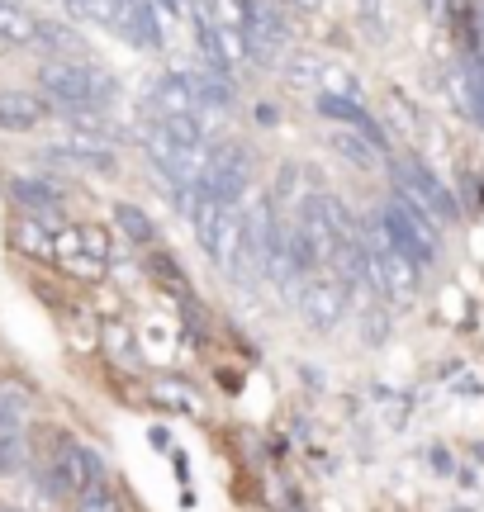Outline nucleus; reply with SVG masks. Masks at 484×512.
I'll list each match as a JSON object with an SVG mask.
<instances>
[{
  "instance_id": "1",
  "label": "nucleus",
  "mask_w": 484,
  "mask_h": 512,
  "mask_svg": "<svg viewBox=\"0 0 484 512\" xmlns=\"http://www.w3.org/2000/svg\"><path fill=\"white\" fill-rule=\"evenodd\" d=\"M371 228L380 238L390 242L394 252H404L418 266V271H437L442 266V256H447V228L432 219L428 209L418 200H409L404 190H390L385 200L371 209Z\"/></svg>"
},
{
  "instance_id": "2",
  "label": "nucleus",
  "mask_w": 484,
  "mask_h": 512,
  "mask_svg": "<svg viewBox=\"0 0 484 512\" xmlns=\"http://www.w3.org/2000/svg\"><path fill=\"white\" fill-rule=\"evenodd\" d=\"M34 86L53 100V114L114 110L119 105V76L110 67H100L95 57H43L34 72Z\"/></svg>"
},
{
  "instance_id": "3",
  "label": "nucleus",
  "mask_w": 484,
  "mask_h": 512,
  "mask_svg": "<svg viewBox=\"0 0 484 512\" xmlns=\"http://www.w3.org/2000/svg\"><path fill=\"white\" fill-rule=\"evenodd\" d=\"M385 181H390V190H404L409 200L423 204V209H428L442 228H451V223L466 219V204H461V195H456V190H451V185L442 181V176H437L423 157H413V152H394L390 166H385Z\"/></svg>"
},
{
  "instance_id": "4",
  "label": "nucleus",
  "mask_w": 484,
  "mask_h": 512,
  "mask_svg": "<svg viewBox=\"0 0 484 512\" xmlns=\"http://www.w3.org/2000/svg\"><path fill=\"white\" fill-rule=\"evenodd\" d=\"M200 185H209L224 204H247L257 190V152L242 138H214L200 166Z\"/></svg>"
},
{
  "instance_id": "5",
  "label": "nucleus",
  "mask_w": 484,
  "mask_h": 512,
  "mask_svg": "<svg viewBox=\"0 0 484 512\" xmlns=\"http://www.w3.org/2000/svg\"><path fill=\"white\" fill-rule=\"evenodd\" d=\"M366 252H371V280H375V290H380V299L390 309H409L413 299L423 294V275L428 271H418L404 252H394L371 223H366Z\"/></svg>"
},
{
  "instance_id": "6",
  "label": "nucleus",
  "mask_w": 484,
  "mask_h": 512,
  "mask_svg": "<svg viewBox=\"0 0 484 512\" xmlns=\"http://www.w3.org/2000/svg\"><path fill=\"white\" fill-rule=\"evenodd\" d=\"M290 304H295L299 318L314 332H333L337 323L352 313V290H347L328 266H318V271H309L295 285V299H290Z\"/></svg>"
},
{
  "instance_id": "7",
  "label": "nucleus",
  "mask_w": 484,
  "mask_h": 512,
  "mask_svg": "<svg viewBox=\"0 0 484 512\" xmlns=\"http://www.w3.org/2000/svg\"><path fill=\"white\" fill-rule=\"evenodd\" d=\"M110 479V470H105V460H100V451H91L86 441L76 437H57V451L53 460H48V489L62 498H76L81 489H91V484H105Z\"/></svg>"
},
{
  "instance_id": "8",
  "label": "nucleus",
  "mask_w": 484,
  "mask_h": 512,
  "mask_svg": "<svg viewBox=\"0 0 484 512\" xmlns=\"http://www.w3.org/2000/svg\"><path fill=\"white\" fill-rule=\"evenodd\" d=\"M5 195L15 204V214H34V219L53 223V228H67V190L43 176V171H19V176H5Z\"/></svg>"
},
{
  "instance_id": "9",
  "label": "nucleus",
  "mask_w": 484,
  "mask_h": 512,
  "mask_svg": "<svg viewBox=\"0 0 484 512\" xmlns=\"http://www.w3.org/2000/svg\"><path fill=\"white\" fill-rule=\"evenodd\" d=\"M143 110L157 114V119H176V114H205L195 67H167V72L152 76L148 91H143Z\"/></svg>"
},
{
  "instance_id": "10",
  "label": "nucleus",
  "mask_w": 484,
  "mask_h": 512,
  "mask_svg": "<svg viewBox=\"0 0 484 512\" xmlns=\"http://www.w3.org/2000/svg\"><path fill=\"white\" fill-rule=\"evenodd\" d=\"M314 114L323 119V124H337V128H356V133H366L385 157H394V138L390 128H385V119L380 114H371V105L366 100H352V95H333V91H314Z\"/></svg>"
},
{
  "instance_id": "11",
  "label": "nucleus",
  "mask_w": 484,
  "mask_h": 512,
  "mask_svg": "<svg viewBox=\"0 0 484 512\" xmlns=\"http://www.w3.org/2000/svg\"><path fill=\"white\" fill-rule=\"evenodd\" d=\"M53 119V100L29 86H5L0 91V133H34Z\"/></svg>"
},
{
  "instance_id": "12",
  "label": "nucleus",
  "mask_w": 484,
  "mask_h": 512,
  "mask_svg": "<svg viewBox=\"0 0 484 512\" xmlns=\"http://www.w3.org/2000/svg\"><path fill=\"white\" fill-rule=\"evenodd\" d=\"M323 143H328V152H333L337 162L352 166V171H361V176H371V171H385V166H390V157H385V152H380V147H375L366 133H356V128L328 124Z\"/></svg>"
},
{
  "instance_id": "13",
  "label": "nucleus",
  "mask_w": 484,
  "mask_h": 512,
  "mask_svg": "<svg viewBox=\"0 0 484 512\" xmlns=\"http://www.w3.org/2000/svg\"><path fill=\"white\" fill-rule=\"evenodd\" d=\"M34 53L38 57H91L86 53V38L72 19L57 15H38V34H34Z\"/></svg>"
},
{
  "instance_id": "14",
  "label": "nucleus",
  "mask_w": 484,
  "mask_h": 512,
  "mask_svg": "<svg viewBox=\"0 0 484 512\" xmlns=\"http://www.w3.org/2000/svg\"><path fill=\"white\" fill-rule=\"evenodd\" d=\"M34 34H38V15L29 10V0H0V57L34 48Z\"/></svg>"
},
{
  "instance_id": "15",
  "label": "nucleus",
  "mask_w": 484,
  "mask_h": 512,
  "mask_svg": "<svg viewBox=\"0 0 484 512\" xmlns=\"http://www.w3.org/2000/svg\"><path fill=\"white\" fill-rule=\"evenodd\" d=\"M10 247L24 256H34V261H53L57 256V228L53 223L34 219V214H15L10 219Z\"/></svg>"
},
{
  "instance_id": "16",
  "label": "nucleus",
  "mask_w": 484,
  "mask_h": 512,
  "mask_svg": "<svg viewBox=\"0 0 484 512\" xmlns=\"http://www.w3.org/2000/svg\"><path fill=\"white\" fill-rule=\"evenodd\" d=\"M110 219H114V233L129 242V247H157V219H152L143 204H133V200H114L110 209Z\"/></svg>"
},
{
  "instance_id": "17",
  "label": "nucleus",
  "mask_w": 484,
  "mask_h": 512,
  "mask_svg": "<svg viewBox=\"0 0 484 512\" xmlns=\"http://www.w3.org/2000/svg\"><path fill=\"white\" fill-rule=\"evenodd\" d=\"M456 67H461V100H466V114L484 128V48H461V53H456Z\"/></svg>"
},
{
  "instance_id": "18",
  "label": "nucleus",
  "mask_w": 484,
  "mask_h": 512,
  "mask_svg": "<svg viewBox=\"0 0 484 512\" xmlns=\"http://www.w3.org/2000/svg\"><path fill=\"white\" fill-rule=\"evenodd\" d=\"M323 67H328V57H318L314 48H295V53L280 62V81L285 86H304V91H318V81H323Z\"/></svg>"
},
{
  "instance_id": "19",
  "label": "nucleus",
  "mask_w": 484,
  "mask_h": 512,
  "mask_svg": "<svg viewBox=\"0 0 484 512\" xmlns=\"http://www.w3.org/2000/svg\"><path fill=\"white\" fill-rule=\"evenodd\" d=\"M100 347L110 351L114 361H124V366H133V361H138V337L129 332V323H124V318H105V323H100Z\"/></svg>"
},
{
  "instance_id": "20",
  "label": "nucleus",
  "mask_w": 484,
  "mask_h": 512,
  "mask_svg": "<svg viewBox=\"0 0 484 512\" xmlns=\"http://www.w3.org/2000/svg\"><path fill=\"white\" fill-rule=\"evenodd\" d=\"M152 399L162 408H171V413H200V394L186 380H157L152 384Z\"/></svg>"
},
{
  "instance_id": "21",
  "label": "nucleus",
  "mask_w": 484,
  "mask_h": 512,
  "mask_svg": "<svg viewBox=\"0 0 484 512\" xmlns=\"http://www.w3.org/2000/svg\"><path fill=\"white\" fill-rule=\"evenodd\" d=\"M53 266H62L67 275H76V280H105V271H110V261H100V256H91L86 247H76V252H57Z\"/></svg>"
},
{
  "instance_id": "22",
  "label": "nucleus",
  "mask_w": 484,
  "mask_h": 512,
  "mask_svg": "<svg viewBox=\"0 0 484 512\" xmlns=\"http://www.w3.org/2000/svg\"><path fill=\"white\" fill-rule=\"evenodd\" d=\"M148 271L167 285V290H176V294H190V280L181 275V266H176V256L171 252H162V247H148Z\"/></svg>"
},
{
  "instance_id": "23",
  "label": "nucleus",
  "mask_w": 484,
  "mask_h": 512,
  "mask_svg": "<svg viewBox=\"0 0 484 512\" xmlns=\"http://www.w3.org/2000/svg\"><path fill=\"white\" fill-rule=\"evenodd\" d=\"M72 503H76V512H124L119 494L110 489V479H105V484H91V489H81Z\"/></svg>"
},
{
  "instance_id": "24",
  "label": "nucleus",
  "mask_w": 484,
  "mask_h": 512,
  "mask_svg": "<svg viewBox=\"0 0 484 512\" xmlns=\"http://www.w3.org/2000/svg\"><path fill=\"white\" fill-rule=\"evenodd\" d=\"M114 238H119V233L100 228V223H81V247L91 256H100V261H114Z\"/></svg>"
},
{
  "instance_id": "25",
  "label": "nucleus",
  "mask_w": 484,
  "mask_h": 512,
  "mask_svg": "<svg viewBox=\"0 0 484 512\" xmlns=\"http://www.w3.org/2000/svg\"><path fill=\"white\" fill-rule=\"evenodd\" d=\"M280 5H285V10H295V15H318L328 0H280Z\"/></svg>"
},
{
  "instance_id": "26",
  "label": "nucleus",
  "mask_w": 484,
  "mask_h": 512,
  "mask_svg": "<svg viewBox=\"0 0 484 512\" xmlns=\"http://www.w3.org/2000/svg\"><path fill=\"white\" fill-rule=\"evenodd\" d=\"M0 512H15V508H5V503H0Z\"/></svg>"
}]
</instances>
